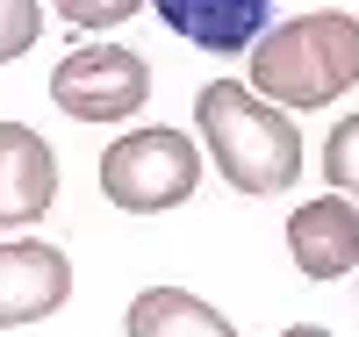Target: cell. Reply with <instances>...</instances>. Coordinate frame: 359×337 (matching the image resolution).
Returning <instances> with one entry per match:
<instances>
[{
	"label": "cell",
	"mask_w": 359,
	"mask_h": 337,
	"mask_svg": "<svg viewBox=\"0 0 359 337\" xmlns=\"http://www.w3.org/2000/svg\"><path fill=\"white\" fill-rule=\"evenodd\" d=\"M194 122L216 172L237 194H280L302 179V130L287 122V108L259 101L245 79H208L194 94Z\"/></svg>",
	"instance_id": "6da1fadb"
},
{
	"label": "cell",
	"mask_w": 359,
	"mask_h": 337,
	"mask_svg": "<svg viewBox=\"0 0 359 337\" xmlns=\"http://www.w3.org/2000/svg\"><path fill=\"white\" fill-rule=\"evenodd\" d=\"M130 337H237V330L187 287H144L130 301Z\"/></svg>",
	"instance_id": "9c48e42d"
},
{
	"label": "cell",
	"mask_w": 359,
	"mask_h": 337,
	"mask_svg": "<svg viewBox=\"0 0 359 337\" xmlns=\"http://www.w3.org/2000/svg\"><path fill=\"white\" fill-rule=\"evenodd\" d=\"M194 179H201V151L187 144V130H130L101 151V194L130 216L180 208Z\"/></svg>",
	"instance_id": "3957f363"
},
{
	"label": "cell",
	"mask_w": 359,
	"mask_h": 337,
	"mask_svg": "<svg viewBox=\"0 0 359 337\" xmlns=\"http://www.w3.org/2000/svg\"><path fill=\"white\" fill-rule=\"evenodd\" d=\"M359 86V22L338 8L294 15L252 43V94L273 108H331Z\"/></svg>",
	"instance_id": "7a4b0ae2"
},
{
	"label": "cell",
	"mask_w": 359,
	"mask_h": 337,
	"mask_svg": "<svg viewBox=\"0 0 359 337\" xmlns=\"http://www.w3.org/2000/svg\"><path fill=\"white\" fill-rule=\"evenodd\" d=\"M36 29H43V8H36V0H0V65L36 43Z\"/></svg>",
	"instance_id": "8fae6325"
},
{
	"label": "cell",
	"mask_w": 359,
	"mask_h": 337,
	"mask_svg": "<svg viewBox=\"0 0 359 337\" xmlns=\"http://www.w3.org/2000/svg\"><path fill=\"white\" fill-rule=\"evenodd\" d=\"M65 294H72V266L57 244H36V237L0 244V330L65 309Z\"/></svg>",
	"instance_id": "5b68a950"
},
{
	"label": "cell",
	"mask_w": 359,
	"mask_h": 337,
	"mask_svg": "<svg viewBox=\"0 0 359 337\" xmlns=\"http://www.w3.org/2000/svg\"><path fill=\"white\" fill-rule=\"evenodd\" d=\"M280 337H331V330H316V323H294V330H280Z\"/></svg>",
	"instance_id": "4fadbf2b"
},
{
	"label": "cell",
	"mask_w": 359,
	"mask_h": 337,
	"mask_svg": "<svg viewBox=\"0 0 359 337\" xmlns=\"http://www.w3.org/2000/svg\"><path fill=\"white\" fill-rule=\"evenodd\" d=\"M144 8V0H57V15H65L72 29H115V22H130Z\"/></svg>",
	"instance_id": "7c38bea8"
},
{
	"label": "cell",
	"mask_w": 359,
	"mask_h": 337,
	"mask_svg": "<svg viewBox=\"0 0 359 337\" xmlns=\"http://www.w3.org/2000/svg\"><path fill=\"white\" fill-rule=\"evenodd\" d=\"M158 22L172 36H187L194 50H216V57H237L266 36V8L273 0H151Z\"/></svg>",
	"instance_id": "ba28073f"
},
{
	"label": "cell",
	"mask_w": 359,
	"mask_h": 337,
	"mask_svg": "<svg viewBox=\"0 0 359 337\" xmlns=\"http://www.w3.org/2000/svg\"><path fill=\"white\" fill-rule=\"evenodd\" d=\"M57 201V158L36 130L22 122H0V230L43 223Z\"/></svg>",
	"instance_id": "8992f818"
},
{
	"label": "cell",
	"mask_w": 359,
	"mask_h": 337,
	"mask_svg": "<svg viewBox=\"0 0 359 337\" xmlns=\"http://www.w3.org/2000/svg\"><path fill=\"white\" fill-rule=\"evenodd\" d=\"M50 101L79 122H123L151 101V65L123 43H86L50 72Z\"/></svg>",
	"instance_id": "277c9868"
},
{
	"label": "cell",
	"mask_w": 359,
	"mask_h": 337,
	"mask_svg": "<svg viewBox=\"0 0 359 337\" xmlns=\"http://www.w3.org/2000/svg\"><path fill=\"white\" fill-rule=\"evenodd\" d=\"M287 252L302 266V280H345L359 266V208L323 194V201H302L287 216Z\"/></svg>",
	"instance_id": "52a82bcc"
},
{
	"label": "cell",
	"mask_w": 359,
	"mask_h": 337,
	"mask_svg": "<svg viewBox=\"0 0 359 337\" xmlns=\"http://www.w3.org/2000/svg\"><path fill=\"white\" fill-rule=\"evenodd\" d=\"M323 179L338 187V201L359 208V115H345L331 137H323Z\"/></svg>",
	"instance_id": "30bf717a"
}]
</instances>
